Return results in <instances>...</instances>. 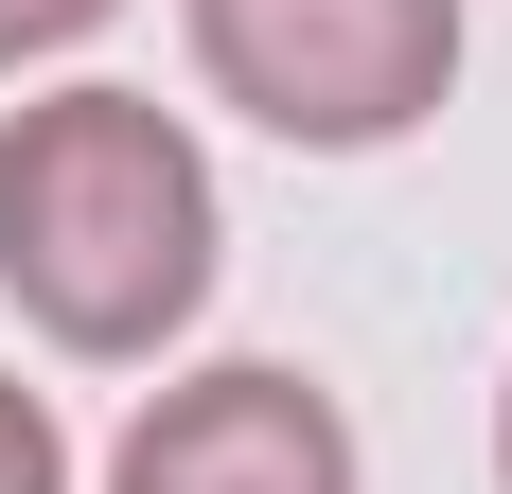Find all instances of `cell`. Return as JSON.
Masks as SVG:
<instances>
[{
  "mask_svg": "<svg viewBox=\"0 0 512 494\" xmlns=\"http://www.w3.org/2000/svg\"><path fill=\"white\" fill-rule=\"evenodd\" d=\"M0 283L53 353H159L212 300V159L159 89H53L0 124Z\"/></svg>",
  "mask_w": 512,
  "mask_h": 494,
  "instance_id": "obj_1",
  "label": "cell"
},
{
  "mask_svg": "<svg viewBox=\"0 0 512 494\" xmlns=\"http://www.w3.org/2000/svg\"><path fill=\"white\" fill-rule=\"evenodd\" d=\"M177 18H195L212 106H248L265 142H318V159L407 142L460 89V0H177Z\"/></svg>",
  "mask_w": 512,
  "mask_h": 494,
  "instance_id": "obj_2",
  "label": "cell"
},
{
  "mask_svg": "<svg viewBox=\"0 0 512 494\" xmlns=\"http://www.w3.org/2000/svg\"><path fill=\"white\" fill-rule=\"evenodd\" d=\"M106 494H354V424H336V389L230 353V371H177L124 424Z\"/></svg>",
  "mask_w": 512,
  "mask_h": 494,
  "instance_id": "obj_3",
  "label": "cell"
},
{
  "mask_svg": "<svg viewBox=\"0 0 512 494\" xmlns=\"http://www.w3.org/2000/svg\"><path fill=\"white\" fill-rule=\"evenodd\" d=\"M0 494H71V442H53V406L0 371Z\"/></svg>",
  "mask_w": 512,
  "mask_h": 494,
  "instance_id": "obj_4",
  "label": "cell"
},
{
  "mask_svg": "<svg viewBox=\"0 0 512 494\" xmlns=\"http://www.w3.org/2000/svg\"><path fill=\"white\" fill-rule=\"evenodd\" d=\"M89 18H124V0H0V71H36V53H71Z\"/></svg>",
  "mask_w": 512,
  "mask_h": 494,
  "instance_id": "obj_5",
  "label": "cell"
},
{
  "mask_svg": "<svg viewBox=\"0 0 512 494\" xmlns=\"http://www.w3.org/2000/svg\"><path fill=\"white\" fill-rule=\"evenodd\" d=\"M495 477H512V389H495Z\"/></svg>",
  "mask_w": 512,
  "mask_h": 494,
  "instance_id": "obj_6",
  "label": "cell"
}]
</instances>
